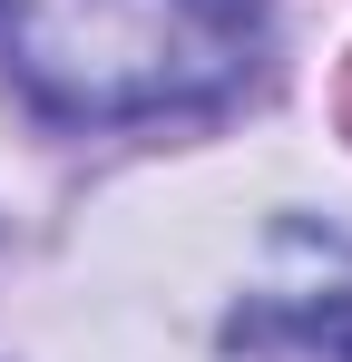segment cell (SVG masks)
Returning <instances> with one entry per match:
<instances>
[{"mask_svg":"<svg viewBox=\"0 0 352 362\" xmlns=\"http://www.w3.org/2000/svg\"><path fill=\"white\" fill-rule=\"evenodd\" d=\"M225 362H352V255L293 226L235 303Z\"/></svg>","mask_w":352,"mask_h":362,"instance_id":"obj_2","label":"cell"},{"mask_svg":"<svg viewBox=\"0 0 352 362\" xmlns=\"http://www.w3.org/2000/svg\"><path fill=\"white\" fill-rule=\"evenodd\" d=\"M264 0H0V69L59 127H137L235 98Z\"/></svg>","mask_w":352,"mask_h":362,"instance_id":"obj_1","label":"cell"}]
</instances>
